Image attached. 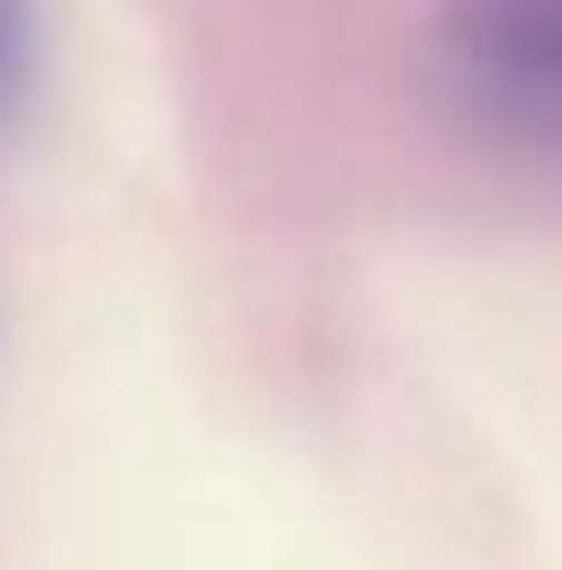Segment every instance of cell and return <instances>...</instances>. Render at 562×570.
I'll use <instances>...</instances> for the list:
<instances>
[{
    "label": "cell",
    "mask_w": 562,
    "mask_h": 570,
    "mask_svg": "<svg viewBox=\"0 0 562 570\" xmlns=\"http://www.w3.org/2000/svg\"><path fill=\"white\" fill-rule=\"evenodd\" d=\"M438 33L472 75L562 91V0H447Z\"/></svg>",
    "instance_id": "cell-1"
},
{
    "label": "cell",
    "mask_w": 562,
    "mask_h": 570,
    "mask_svg": "<svg viewBox=\"0 0 562 570\" xmlns=\"http://www.w3.org/2000/svg\"><path fill=\"white\" fill-rule=\"evenodd\" d=\"M17 83H26V26H17V9L0 0V108L17 100Z\"/></svg>",
    "instance_id": "cell-2"
}]
</instances>
